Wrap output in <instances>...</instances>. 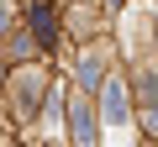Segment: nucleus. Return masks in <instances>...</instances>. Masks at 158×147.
<instances>
[{
    "instance_id": "5",
    "label": "nucleus",
    "mask_w": 158,
    "mask_h": 147,
    "mask_svg": "<svg viewBox=\"0 0 158 147\" xmlns=\"http://www.w3.org/2000/svg\"><path fill=\"white\" fill-rule=\"evenodd\" d=\"M79 84H100V53H90L79 63Z\"/></svg>"
},
{
    "instance_id": "1",
    "label": "nucleus",
    "mask_w": 158,
    "mask_h": 147,
    "mask_svg": "<svg viewBox=\"0 0 158 147\" xmlns=\"http://www.w3.org/2000/svg\"><path fill=\"white\" fill-rule=\"evenodd\" d=\"M69 126H74V142L79 147H95V105L90 100H74L69 105Z\"/></svg>"
},
{
    "instance_id": "2",
    "label": "nucleus",
    "mask_w": 158,
    "mask_h": 147,
    "mask_svg": "<svg viewBox=\"0 0 158 147\" xmlns=\"http://www.w3.org/2000/svg\"><path fill=\"white\" fill-rule=\"evenodd\" d=\"M127 110H132V95H127V84H121V79H111V84H106V121H111V126H121V121H127Z\"/></svg>"
},
{
    "instance_id": "4",
    "label": "nucleus",
    "mask_w": 158,
    "mask_h": 147,
    "mask_svg": "<svg viewBox=\"0 0 158 147\" xmlns=\"http://www.w3.org/2000/svg\"><path fill=\"white\" fill-rule=\"evenodd\" d=\"M142 95H148V126L158 131V74H148V79H142Z\"/></svg>"
},
{
    "instance_id": "3",
    "label": "nucleus",
    "mask_w": 158,
    "mask_h": 147,
    "mask_svg": "<svg viewBox=\"0 0 158 147\" xmlns=\"http://www.w3.org/2000/svg\"><path fill=\"white\" fill-rule=\"evenodd\" d=\"M32 32H37V42H42V47L53 42V11H48V6H32Z\"/></svg>"
},
{
    "instance_id": "6",
    "label": "nucleus",
    "mask_w": 158,
    "mask_h": 147,
    "mask_svg": "<svg viewBox=\"0 0 158 147\" xmlns=\"http://www.w3.org/2000/svg\"><path fill=\"white\" fill-rule=\"evenodd\" d=\"M11 21V0H0V26H6Z\"/></svg>"
}]
</instances>
